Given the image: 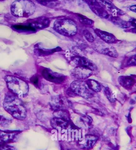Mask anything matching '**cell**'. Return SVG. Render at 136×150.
I'll list each match as a JSON object with an SVG mask.
<instances>
[{
    "label": "cell",
    "instance_id": "1",
    "mask_svg": "<svg viewBox=\"0 0 136 150\" xmlns=\"http://www.w3.org/2000/svg\"><path fill=\"white\" fill-rule=\"evenodd\" d=\"M3 108L13 117L23 120L27 116V111L20 98L8 92L6 94L3 102Z\"/></svg>",
    "mask_w": 136,
    "mask_h": 150
},
{
    "label": "cell",
    "instance_id": "2",
    "mask_svg": "<svg viewBox=\"0 0 136 150\" xmlns=\"http://www.w3.org/2000/svg\"><path fill=\"white\" fill-rule=\"evenodd\" d=\"M7 88L13 94L20 98H25L28 95L29 86L20 78L8 75L4 78Z\"/></svg>",
    "mask_w": 136,
    "mask_h": 150
},
{
    "label": "cell",
    "instance_id": "3",
    "mask_svg": "<svg viewBox=\"0 0 136 150\" xmlns=\"http://www.w3.org/2000/svg\"><path fill=\"white\" fill-rule=\"evenodd\" d=\"M36 6L30 1H16L12 3L11 11L12 15L16 17H29L33 15Z\"/></svg>",
    "mask_w": 136,
    "mask_h": 150
},
{
    "label": "cell",
    "instance_id": "4",
    "mask_svg": "<svg viewBox=\"0 0 136 150\" xmlns=\"http://www.w3.org/2000/svg\"><path fill=\"white\" fill-rule=\"evenodd\" d=\"M53 28L57 33L67 37L75 36L78 30L75 22L71 19L67 18L56 20L54 23Z\"/></svg>",
    "mask_w": 136,
    "mask_h": 150
},
{
    "label": "cell",
    "instance_id": "5",
    "mask_svg": "<svg viewBox=\"0 0 136 150\" xmlns=\"http://www.w3.org/2000/svg\"><path fill=\"white\" fill-rule=\"evenodd\" d=\"M70 90L74 94L89 100L94 97V93L90 90L85 81L77 80L72 81L70 85Z\"/></svg>",
    "mask_w": 136,
    "mask_h": 150
},
{
    "label": "cell",
    "instance_id": "6",
    "mask_svg": "<svg viewBox=\"0 0 136 150\" xmlns=\"http://www.w3.org/2000/svg\"><path fill=\"white\" fill-rule=\"evenodd\" d=\"M42 77L47 81L55 84H61L66 79L67 77L62 74L55 72L49 68H43L41 71Z\"/></svg>",
    "mask_w": 136,
    "mask_h": 150
},
{
    "label": "cell",
    "instance_id": "7",
    "mask_svg": "<svg viewBox=\"0 0 136 150\" xmlns=\"http://www.w3.org/2000/svg\"><path fill=\"white\" fill-rule=\"evenodd\" d=\"M70 101L65 97L61 96H55L51 98L49 105L54 111L66 110L71 106Z\"/></svg>",
    "mask_w": 136,
    "mask_h": 150
},
{
    "label": "cell",
    "instance_id": "8",
    "mask_svg": "<svg viewBox=\"0 0 136 150\" xmlns=\"http://www.w3.org/2000/svg\"><path fill=\"white\" fill-rule=\"evenodd\" d=\"M71 61L76 65V67L87 68L91 71H95L97 69L96 65L88 58L79 56H72Z\"/></svg>",
    "mask_w": 136,
    "mask_h": 150
},
{
    "label": "cell",
    "instance_id": "9",
    "mask_svg": "<svg viewBox=\"0 0 136 150\" xmlns=\"http://www.w3.org/2000/svg\"><path fill=\"white\" fill-rule=\"evenodd\" d=\"M85 2L87 3L92 11L99 17L105 19L109 18V15L108 12L98 1H86Z\"/></svg>",
    "mask_w": 136,
    "mask_h": 150
},
{
    "label": "cell",
    "instance_id": "10",
    "mask_svg": "<svg viewBox=\"0 0 136 150\" xmlns=\"http://www.w3.org/2000/svg\"><path fill=\"white\" fill-rule=\"evenodd\" d=\"M21 131L12 130H0V139L6 144L14 143L16 142L18 136Z\"/></svg>",
    "mask_w": 136,
    "mask_h": 150
},
{
    "label": "cell",
    "instance_id": "11",
    "mask_svg": "<svg viewBox=\"0 0 136 150\" xmlns=\"http://www.w3.org/2000/svg\"><path fill=\"white\" fill-rule=\"evenodd\" d=\"M93 71L87 68L76 67L71 71V75L77 80H84L91 76Z\"/></svg>",
    "mask_w": 136,
    "mask_h": 150
},
{
    "label": "cell",
    "instance_id": "12",
    "mask_svg": "<svg viewBox=\"0 0 136 150\" xmlns=\"http://www.w3.org/2000/svg\"><path fill=\"white\" fill-rule=\"evenodd\" d=\"M97 136L94 134H87L85 135L84 142L79 144L80 147L82 149L89 150L93 148L98 141Z\"/></svg>",
    "mask_w": 136,
    "mask_h": 150
},
{
    "label": "cell",
    "instance_id": "13",
    "mask_svg": "<svg viewBox=\"0 0 136 150\" xmlns=\"http://www.w3.org/2000/svg\"><path fill=\"white\" fill-rule=\"evenodd\" d=\"M94 32L98 37L107 43L113 44L117 42V38L112 34L98 28L94 29Z\"/></svg>",
    "mask_w": 136,
    "mask_h": 150
},
{
    "label": "cell",
    "instance_id": "14",
    "mask_svg": "<svg viewBox=\"0 0 136 150\" xmlns=\"http://www.w3.org/2000/svg\"><path fill=\"white\" fill-rule=\"evenodd\" d=\"M62 50V48L60 47H57L53 49H45L40 48L39 46L36 45L34 46V54L38 57H44L55 53L60 52Z\"/></svg>",
    "mask_w": 136,
    "mask_h": 150
},
{
    "label": "cell",
    "instance_id": "15",
    "mask_svg": "<svg viewBox=\"0 0 136 150\" xmlns=\"http://www.w3.org/2000/svg\"><path fill=\"white\" fill-rule=\"evenodd\" d=\"M95 49L97 52L110 57L117 58L118 56L117 51L113 46H106V45H98L96 46Z\"/></svg>",
    "mask_w": 136,
    "mask_h": 150
},
{
    "label": "cell",
    "instance_id": "16",
    "mask_svg": "<svg viewBox=\"0 0 136 150\" xmlns=\"http://www.w3.org/2000/svg\"><path fill=\"white\" fill-rule=\"evenodd\" d=\"M50 123L52 127L55 129H65L68 127L69 120L62 118L55 117L51 120Z\"/></svg>",
    "mask_w": 136,
    "mask_h": 150
},
{
    "label": "cell",
    "instance_id": "17",
    "mask_svg": "<svg viewBox=\"0 0 136 150\" xmlns=\"http://www.w3.org/2000/svg\"><path fill=\"white\" fill-rule=\"evenodd\" d=\"M98 2L106 11H109L112 14V16H117V15H121L125 14L124 12L117 8L109 1H101Z\"/></svg>",
    "mask_w": 136,
    "mask_h": 150
},
{
    "label": "cell",
    "instance_id": "18",
    "mask_svg": "<svg viewBox=\"0 0 136 150\" xmlns=\"http://www.w3.org/2000/svg\"><path fill=\"white\" fill-rule=\"evenodd\" d=\"M119 84L127 89L130 90L136 83L135 79L131 76H121L118 78Z\"/></svg>",
    "mask_w": 136,
    "mask_h": 150
},
{
    "label": "cell",
    "instance_id": "19",
    "mask_svg": "<svg viewBox=\"0 0 136 150\" xmlns=\"http://www.w3.org/2000/svg\"><path fill=\"white\" fill-rule=\"evenodd\" d=\"M50 23L49 18L46 17H41L35 20L33 23L31 24V26L36 29H42L48 27Z\"/></svg>",
    "mask_w": 136,
    "mask_h": 150
},
{
    "label": "cell",
    "instance_id": "20",
    "mask_svg": "<svg viewBox=\"0 0 136 150\" xmlns=\"http://www.w3.org/2000/svg\"><path fill=\"white\" fill-rule=\"evenodd\" d=\"M86 83L90 90L95 93L100 92L102 86L98 81L93 79H88L85 81Z\"/></svg>",
    "mask_w": 136,
    "mask_h": 150
},
{
    "label": "cell",
    "instance_id": "21",
    "mask_svg": "<svg viewBox=\"0 0 136 150\" xmlns=\"http://www.w3.org/2000/svg\"><path fill=\"white\" fill-rule=\"evenodd\" d=\"M110 20L115 25H117L122 28H128L130 26L129 22L123 20L118 16H112L110 18Z\"/></svg>",
    "mask_w": 136,
    "mask_h": 150
},
{
    "label": "cell",
    "instance_id": "22",
    "mask_svg": "<svg viewBox=\"0 0 136 150\" xmlns=\"http://www.w3.org/2000/svg\"><path fill=\"white\" fill-rule=\"evenodd\" d=\"M76 16L80 23L83 25L92 26L94 23V21L84 15L77 13L76 14Z\"/></svg>",
    "mask_w": 136,
    "mask_h": 150
},
{
    "label": "cell",
    "instance_id": "23",
    "mask_svg": "<svg viewBox=\"0 0 136 150\" xmlns=\"http://www.w3.org/2000/svg\"><path fill=\"white\" fill-rule=\"evenodd\" d=\"M104 93L106 97H107V99L111 102L114 103L115 102L116 99L114 98L112 92L110 88L108 87H105L104 89Z\"/></svg>",
    "mask_w": 136,
    "mask_h": 150
},
{
    "label": "cell",
    "instance_id": "24",
    "mask_svg": "<svg viewBox=\"0 0 136 150\" xmlns=\"http://www.w3.org/2000/svg\"><path fill=\"white\" fill-rule=\"evenodd\" d=\"M30 81L35 86L40 88L41 87L40 77L38 75H34L30 79Z\"/></svg>",
    "mask_w": 136,
    "mask_h": 150
},
{
    "label": "cell",
    "instance_id": "25",
    "mask_svg": "<svg viewBox=\"0 0 136 150\" xmlns=\"http://www.w3.org/2000/svg\"><path fill=\"white\" fill-rule=\"evenodd\" d=\"M83 33L84 37L88 41L90 42H93L94 41L95 38L93 34L89 31L87 29L84 30L83 31Z\"/></svg>",
    "mask_w": 136,
    "mask_h": 150
},
{
    "label": "cell",
    "instance_id": "26",
    "mask_svg": "<svg viewBox=\"0 0 136 150\" xmlns=\"http://www.w3.org/2000/svg\"><path fill=\"white\" fill-rule=\"evenodd\" d=\"M38 3L42 4L43 6H49V7H53L57 6L59 4V2L58 1H38Z\"/></svg>",
    "mask_w": 136,
    "mask_h": 150
},
{
    "label": "cell",
    "instance_id": "27",
    "mask_svg": "<svg viewBox=\"0 0 136 150\" xmlns=\"http://www.w3.org/2000/svg\"><path fill=\"white\" fill-rule=\"evenodd\" d=\"M80 120H81V122L83 123V124L85 125H91L92 123V121H93L92 118L88 115L83 116L80 118Z\"/></svg>",
    "mask_w": 136,
    "mask_h": 150
},
{
    "label": "cell",
    "instance_id": "28",
    "mask_svg": "<svg viewBox=\"0 0 136 150\" xmlns=\"http://www.w3.org/2000/svg\"><path fill=\"white\" fill-rule=\"evenodd\" d=\"M127 64L129 66H136V55L129 58Z\"/></svg>",
    "mask_w": 136,
    "mask_h": 150
},
{
    "label": "cell",
    "instance_id": "29",
    "mask_svg": "<svg viewBox=\"0 0 136 150\" xmlns=\"http://www.w3.org/2000/svg\"><path fill=\"white\" fill-rule=\"evenodd\" d=\"M0 150H14L11 147H10L8 144H4L0 147Z\"/></svg>",
    "mask_w": 136,
    "mask_h": 150
},
{
    "label": "cell",
    "instance_id": "30",
    "mask_svg": "<svg viewBox=\"0 0 136 150\" xmlns=\"http://www.w3.org/2000/svg\"><path fill=\"white\" fill-rule=\"evenodd\" d=\"M129 23L130 26H132L135 28L136 27V19L132 18L129 20Z\"/></svg>",
    "mask_w": 136,
    "mask_h": 150
},
{
    "label": "cell",
    "instance_id": "31",
    "mask_svg": "<svg viewBox=\"0 0 136 150\" xmlns=\"http://www.w3.org/2000/svg\"><path fill=\"white\" fill-rule=\"evenodd\" d=\"M130 11L136 13V5L130 6Z\"/></svg>",
    "mask_w": 136,
    "mask_h": 150
},
{
    "label": "cell",
    "instance_id": "32",
    "mask_svg": "<svg viewBox=\"0 0 136 150\" xmlns=\"http://www.w3.org/2000/svg\"><path fill=\"white\" fill-rule=\"evenodd\" d=\"M128 121H129V123H131L132 122V120H131V117H130V113H129V116H128Z\"/></svg>",
    "mask_w": 136,
    "mask_h": 150
},
{
    "label": "cell",
    "instance_id": "33",
    "mask_svg": "<svg viewBox=\"0 0 136 150\" xmlns=\"http://www.w3.org/2000/svg\"><path fill=\"white\" fill-rule=\"evenodd\" d=\"M136 103V101L134 100H131L130 101V103L131 105L135 104Z\"/></svg>",
    "mask_w": 136,
    "mask_h": 150
},
{
    "label": "cell",
    "instance_id": "34",
    "mask_svg": "<svg viewBox=\"0 0 136 150\" xmlns=\"http://www.w3.org/2000/svg\"><path fill=\"white\" fill-rule=\"evenodd\" d=\"M4 143H4V142H3V141L1 139H0V147H1L2 145H3V144H4Z\"/></svg>",
    "mask_w": 136,
    "mask_h": 150
},
{
    "label": "cell",
    "instance_id": "35",
    "mask_svg": "<svg viewBox=\"0 0 136 150\" xmlns=\"http://www.w3.org/2000/svg\"><path fill=\"white\" fill-rule=\"evenodd\" d=\"M131 31L133 33H136V27L132 28V29L131 30Z\"/></svg>",
    "mask_w": 136,
    "mask_h": 150
},
{
    "label": "cell",
    "instance_id": "36",
    "mask_svg": "<svg viewBox=\"0 0 136 150\" xmlns=\"http://www.w3.org/2000/svg\"><path fill=\"white\" fill-rule=\"evenodd\" d=\"M2 120H3V117L0 115V121H1Z\"/></svg>",
    "mask_w": 136,
    "mask_h": 150
},
{
    "label": "cell",
    "instance_id": "37",
    "mask_svg": "<svg viewBox=\"0 0 136 150\" xmlns=\"http://www.w3.org/2000/svg\"><path fill=\"white\" fill-rule=\"evenodd\" d=\"M69 150H78L76 149H69Z\"/></svg>",
    "mask_w": 136,
    "mask_h": 150
}]
</instances>
